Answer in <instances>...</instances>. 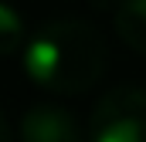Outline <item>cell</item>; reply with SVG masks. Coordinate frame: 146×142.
I'll return each instance as SVG.
<instances>
[{"label":"cell","mask_w":146,"mask_h":142,"mask_svg":"<svg viewBox=\"0 0 146 142\" xmlns=\"http://www.w3.org/2000/svg\"><path fill=\"white\" fill-rule=\"evenodd\" d=\"M88 142H146V91L119 85L88 115Z\"/></svg>","instance_id":"7a4b0ae2"},{"label":"cell","mask_w":146,"mask_h":142,"mask_svg":"<svg viewBox=\"0 0 146 142\" xmlns=\"http://www.w3.org/2000/svg\"><path fill=\"white\" fill-rule=\"evenodd\" d=\"M109 68L102 34L78 17L51 20L24 47V74L54 95H82Z\"/></svg>","instance_id":"6da1fadb"},{"label":"cell","mask_w":146,"mask_h":142,"mask_svg":"<svg viewBox=\"0 0 146 142\" xmlns=\"http://www.w3.org/2000/svg\"><path fill=\"white\" fill-rule=\"evenodd\" d=\"M21 41H24V17L7 0H0V58L14 54L21 47Z\"/></svg>","instance_id":"5b68a950"},{"label":"cell","mask_w":146,"mask_h":142,"mask_svg":"<svg viewBox=\"0 0 146 142\" xmlns=\"http://www.w3.org/2000/svg\"><path fill=\"white\" fill-rule=\"evenodd\" d=\"M115 34L126 47L146 54V0H122L115 10Z\"/></svg>","instance_id":"277c9868"},{"label":"cell","mask_w":146,"mask_h":142,"mask_svg":"<svg viewBox=\"0 0 146 142\" xmlns=\"http://www.w3.org/2000/svg\"><path fill=\"white\" fill-rule=\"evenodd\" d=\"M21 142H82V125L68 108L54 102L31 105L17 125Z\"/></svg>","instance_id":"3957f363"},{"label":"cell","mask_w":146,"mask_h":142,"mask_svg":"<svg viewBox=\"0 0 146 142\" xmlns=\"http://www.w3.org/2000/svg\"><path fill=\"white\" fill-rule=\"evenodd\" d=\"M0 142H14V139H10V125H7L3 112H0Z\"/></svg>","instance_id":"8992f818"}]
</instances>
